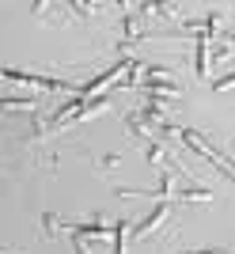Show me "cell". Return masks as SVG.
<instances>
[{
	"label": "cell",
	"mask_w": 235,
	"mask_h": 254,
	"mask_svg": "<svg viewBox=\"0 0 235 254\" xmlns=\"http://www.w3.org/2000/svg\"><path fill=\"white\" fill-rule=\"evenodd\" d=\"M4 76L8 80H15V84H31V87H42V91H72L80 84H68V80H54V76H38V72H19V68H4Z\"/></svg>",
	"instance_id": "1"
},
{
	"label": "cell",
	"mask_w": 235,
	"mask_h": 254,
	"mask_svg": "<svg viewBox=\"0 0 235 254\" xmlns=\"http://www.w3.org/2000/svg\"><path fill=\"white\" fill-rule=\"evenodd\" d=\"M167 209H171V201H160V205H156V209L148 212V216H144V220L137 224V228H133V235H137V239H140V235L156 232V224H163V216H167Z\"/></svg>",
	"instance_id": "2"
},
{
	"label": "cell",
	"mask_w": 235,
	"mask_h": 254,
	"mask_svg": "<svg viewBox=\"0 0 235 254\" xmlns=\"http://www.w3.org/2000/svg\"><path fill=\"white\" fill-rule=\"evenodd\" d=\"M64 228H68L72 235H99V239L114 232V228H103V220H91V224H64Z\"/></svg>",
	"instance_id": "3"
},
{
	"label": "cell",
	"mask_w": 235,
	"mask_h": 254,
	"mask_svg": "<svg viewBox=\"0 0 235 254\" xmlns=\"http://www.w3.org/2000/svg\"><path fill=\"white\" fill-rule=\"evenodd\" d=\"M114 254H125V235H129V220H118L114 224Z\"/></svg>",
	"instance_id": "4"
},
{
	"label": "cell",
	"mask_w": 235,
	"mask_h": 254,
	"mask_svg": "<svg viewBox=\"0 0 235 254\" xmlns=\"http://www.w3.org/2000/svg\"><path fill=\"white\" fill-rule=\"evenodd\" d=\"M178 197H190V201H209V197H213V190H205V186H182Z\"/></svg>",
	"instance_id": "5"
},
{
	"label": "cell",
	"mask_w": 235,
	"mask_h": 254,
	"mask_svg": "<svg viewBox=\"0 0 235 254\" xmlns=\"http://www.w3.org/2000/svg\"><path fill=\"white\" fill-rule=\"evenodd\" d=\"M190 254H224V251H190Z\"/></svg>",
	"instance_id": "6"
}]
</instances>
